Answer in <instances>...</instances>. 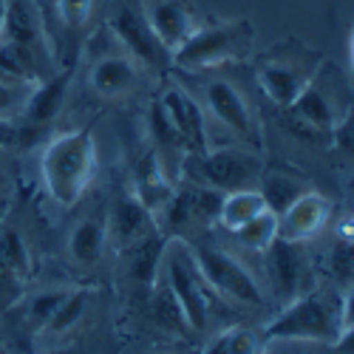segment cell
Masks as SVG:
<instances>
[{
    "mask_svg": "<svg viewBox=\"0 0 354 354\" xmlns=\"http://www.w3.org/2000/svg\"><path fill=\"white\" fill-rule=\"evenodd\" d=\"M348 301L326 292H301L263 329L275 343H337L348 340Z\"/></svg>",
    "mask_w": 354,
    "mask_h": 354,
    "instance_id": "6da1fadb",
    "label": "cell"
},
{
    "mask_svg": "<svg viewBox=\"0 0 354 354\" xmlns=\"http://www.w3.org/2000/svg\"><path fill=\"white\" fill-rule=\"evenodd\" d=\"M97 173V142L91 131H66L54 136L40 156V176L46 193L71 210L91 187Z\"/></svg>",
    "mask_w": 354,
    "mask_h": 354,
    "instance_id": "7a4b0ae2",
    "label": "cell"
},
{
    "mask_svg": "<svg viewBox=\"0 0 354 354\" xmlns=\"http://www.w3.org/2000/svg\"><path fill=\"white\" fill-rule=\"evenodd\" d=\"M255 43L252 20L235 17V20H218L210 26H201L173 51L170 66L182 71H207L216 66L241 63L250 57Z\"/></svg>",
    "mask_w": 354,
    "mask_h": 354,
    "instance_id": "3957f363",
    "label": "cell"
},
{
    "mask_svg": "<svg viewBox=\"0 0 354 354\" xmlns=\"http://www.w3.org/2000/svg\"><path fill=\"white\" fill-rule=\"evenodd\" d=\"M159 275L173 289L176 301L182 304L190 329L204 332L207 317H210V306H213V289L204 281L198 263L193 258V250L185 241H167Z\"/></svg>",
    "mask_w": 354,
    "mask_h": 354,
    "instance_id": "277c9868",
    "label": "cell"
},
{
    "mask_svg": "<svg viewBox=\"0 0 354 354\" xmlns=\"http://www.w3.org/2000/svg\"><path fill=\"white\" fill-rule=\"evenodd\" d=\"M111 32L128 51V57L136 66H145L151 71L170 68V51L159 43L153 35L147 15L133 0H116L111 9Z\"/></svg>",
    "mask_w": 354,
    "mask_h": 354,
    "instance_id": "5b68a950",
    "label": "cell"
},
{
    "mask_svg": "<svg viewBox=\"0 0 354 354\" xmlns=\"http://www.w3.org/2000/svg\"><path fill=\"white\" fill-rule=\"evenodd\" d=\"M193 258L198 263V270L207 281V286L216 295H224L230 301H239L247 306H261L263 304V289L255 281V275L244 267V263L216 247H196Z\"/></svg>",
    "mask_w": 354,
    "mask_h": 354,
    "instance_id": "8992f818",
    "label": "cell"
},
{
    "mask_svg": "<svg viewBox=\"0 0 354 354\" xmlns=\"http://www.w3.org/2000/svg\"><path fill=\"white\" fill-rule=\"evenodd\" d=\"M190 159L198 167L201 185H207L218 193H232V190H247L261 182V159L244 147H218V151H204V153H190Z\"/></svg>",
    "mask_w": 354,
    "mask_h": 354,
    "instance_id": "52a82bcc",
    "label": "cell"
},
{
    "mask_svg": "<svg viewBox=\"0 0 354 354\" xmlns=\"http://www.w3.org/2000/svg\"><path fill=\"white\" fill-rule=\"evenodd\" d=\"M224 193L207 187V185H190L182 190H173L167 204L159 210L156 218H162V227L170 235H182L196 227H213L218 224Z\"/></svg>",
    "mask_w": 354,
    "mask_h": 354,
    "instance_id": "ba28073f",
    "label": "cell"
},
{
    "mask_svg": "<svg viewBox=\"0 0 354 354\" xmlns=\"http://www.w3.org/2000/svg\"><path fill=\"white\" fill-rule=\"evenodd\" d=\"M329 218H332V201L317 190H306L278 216V239L292 244L312 241L323 232Z\"/></svg>",
    "mask_w": 354,
    "mask_h": 354,
    "instance_id": "9c48e42d",
    "label": "cell"
},
{
    "mask_svg": "<svg viewBox=\"0 0 354 354\" xmlns=\"http://www.w3.org/2000/svg\"><path fill=\"white\" fill-rule=\"evenodd\" d=\"M263 267H267V278H270L272 292L281 301H292L304 292L306 261H304L301 244L275 239L267 250H263Z\"/></svg>",
    "mask_w": 354,
    "mask_h": 354,
    "instance_id": "30bf717a",
    "label": "cell"
},
{
    "mask_svg": "<svg viewBox=\"0 0 354 354\" xmlns=\"http://www.w3.org/2000/svg\"><path fill=\"white\" fill-rule=\"evenodd\" d=\"M162 108L173 120L176 131H179L187 153H204L207 151V125H204V111L196 97H190L182 85H170L159 97Z\"/></svg>",
    "mask_w": 354,
    "mask_h": 354,
    "instance_id": "8fae6325",
    "label": "cell"
},
{
    "mask_svg": "<svg viewBox=\"0 0 354 354\" xmlns=\"http://www.w3.org/2000/svg\"><path fill=\"white\" fill-rule=\"evenodd\" d=\"M204 105H207V111L235 136L250 139V142L258 136V128H255V120H252L247 102L227 80H210L204 85Z\"/></svg>",
    "mask_w": 354,
    "mask_h": 354,
    "instance_id": "7c38bea8",
    "label": "cell"
},
{
    "mask_svg": "<svg viewBox=\"0 0 354 354\" xmlns=\"http://www.w3.org/2000/svg\"><path fill=\"white\" fill-rule=\"evenodd\" d=\"M105 230H108V241H113L120 250H131L151 232H156V216L133 196H125L113 204Z\"/></svg>",
    "mask_w": 354,
    "mask_h": 354,
    "instance_id": "4fadbf2b",
    "label": "cell"
},
{
    "mask_svg": "<svg viewBox=\"0 0 354 354\" xmlns=\"http://www.w3.org/2000/svg\"><path fill=\"white\" fill-rule=\"evenodd\" d=\"M145 15L153 28V35L159 37V43L170 51V57L198 28L187 0H156Z\"/></svg>",
    "mask_w": 354,
    "mask_h": 354,
    "instance_id": "5bb4252c",
    "label": "cell"
},
{
    "mask_svg": "<svg viewBox=\"0 0 354 354\" xmlns=\"http://www.w3.org/2000/svg\"><path fill=\"white\" fill-rule=\"evenodd\" d=\"M173 190L176 187L170 185V176L165 173V165L156 151L136 159L133 165V198L136 201H142L153 216H159V210L167 204Z\"/></svg>",
    "mask_w": 354,
    "mask_h": 354,
    "instance_id": "9a60e30c",
    "label": "cell"
},
{
    "mask_svg": "<svg viewBox=\"0 0 354 354\" xmlns=\"http://www.w3.org/2000/svg\"><path fill=\"white\" fill-rule=\"evenodd\" d=\"M68 80H71V71H54L51 77L40 80L32 91H28L26 102H23V120L35 122V125H43L48 120H54L60 113L63 102H66V94H68Z\"/></svg>",
    "mask_w": 354,
    "mask_h": 354,
    "instance_id": "2e32d148",
    "label": "cell"
},
{
    "mask_svg": "<svg viewBox=\"0 0 354 354\" xmlns=\"http://www.w3.org/2000/svg\"><path fill=\"white\" fill-rule=\"evenodd\" d=\"M136 80H139V66L125 54L102 57V60L91 68V88L105 100L125 97L136 85Z\"/></svg>",
    "mask_w": 354,
    "mask_h": 354,
    "instance_id": "e0dca14e",
    "label": "cell"
},
{
    "mask_svg": "<svg viewBox=\"0 0 354 354\" xmlns=\"http://www.w3.org/2000/svg\"><path fill=\"white\" fill-rule=\"evenodd\" d=\"M258 85L278 108H289L292 100L298 97L309 80L301 74V68L286 66V63H263L258 68Z\"/></svg>",
    "mask_w": 354,
    "mask_h": 354,
    "instance_id": "ac0fdd59",
    "label": "cell"
},
{
    "mask_svg": "<svg viewBox=\"0 0 354 354\" xmlns=\"http://www.w3.org/2000/svg\"><path fill=\"white\" fill-rule=\"evenodd\" d=\"M263 210H267V201H263L258 187L224 193L221 210H218V227H224L227 232H239L244 224H250Z\"/></svg>",
    "mask_w": 354,
    "mask_h": 354,
    "instance_id": "d6986e66",
    "label": "cell"
},
{
    "mask_svg": "<svg viewBox=\"0 0 354 354\" xmlns=\"http://www.w3.org/2000/svg\"><path fill=\"white\" fill-rule=\"evenodd\" d=\"M105 247H108V230L97 218L80 221L71 232V239H68V252L77 263H82V267H94V263H100V258L105 255Z\"/></svg>",
    "mask_w": 354,
    "mask_h": 354,
    "instance_id": "ffe728a7",
    "label": "cell"
},
{
    "mask_svg": "<svg viewBox=\"0 0 354 354\" xmlns=\"http://www.w3.org/2000/svg\"><path fill=\"white\" fill-rule=\"evenodd\" d=\"M153 295H151V317L156 320V326H162L165 332L170 335H190V323H187V315L182 309V304L176 301L173 289L165 283V278L159 275L153 283Z\"/></svg>",
    "mask_w": 354,
    "mask_h": 354,
    "instance_id": "44dd1931",
    "label": "cell"
},
{
    "mask_svg": "<svg viewBox=\"0 0 354 354\" xmlns=\"http://www.w3.org/2000/svg\"><path fill=\"white\" fill-rule=\"evenodd\" d=\"M165 247H167V239H165V235H159V230H156V232H151L147 239H142L139 244H133L128 250V267H131V275L139 283L151 286L159 278Z\"/></svg>",
    "mask_w": 354,
    "mask_h": 354,
    "instance_id": "7402d4cb",
    "label": "cell"
},
{
    "mask_svg": "<svg viewBox=\"0 0 354 354\" xmlns=\"http://www.w3.org/2000/svg\"><path fill=\"white\" fill-rule=\"evenodd\" d=\"M258 190H261L263 201H267V210L281 216L295 198H301L312 187L304 179H298V176H289V173H261Z\"/></svg>",
    "mask_w": 354,
    "mask_h": 354,
    "instance_id": "603a6c76",
    "label": "cell"
},
{
    "mask_svg": "<svg viewBox=\"0 0 354 354\" xmlns=\"http://www.w3.org/2000/svg\"><path fill=\"white\" fill-rule=\"evenodd\" d=\"M147 133H151L153 145L159 147L162 153H176V151H179V153H187V147H185L179 131H176L173 120L167 116V111L162 108L159 100H156L151 108H147Z\"/></svg>",
    "mask_w": 354,
    "mask_h": 354,
    "instance_id": "cb8c5ba5",
    "label": "cell"
},
{
    "mask_svg": "<svg viewBox=\"0 0 354 354\" xmlns=\"http://www.w3.org/2000/svg\"><path fill=\"white\" fill-rule=\"evenodd\" d=\"M28 267H32V261H28V250L20 232L0 230V275H28Z\"/></svg>",
    "mask_w": 354,
    "mask_h": 354,
    "instance_id": "d4e9b609",
    "label": "cell"
},
{
    "mask_svg": "<svg viewBox=\"0 0 354 354\" xmlns=\"http://www.w3.org/2000/svg\"><path fill=\"white\" fill-rule=\"evenodd\" d=\"M255 351H261V340L244 326H230L218 332L204 348V354H255Z\"/></svg>",
    "mask_w": 354,
    "mask_h": 354,
    "instance_id": "484cf974",
    "label": "cell"
},
{
    "mask_svg": "<svg viewBox=\"0 0 354 354\" xmlns=\"http://www.w3.org/2000/svg\"><path fill=\"white\" fill-rule=\"evenodd\" d=\"M88 298H91V292H82V289H77V292H68V298H66V304L57 309V315L48 320V326L43 329V332H48V335H66L68 329H74L77 323L85 317V309H88Z\"/></svg>",
    "mask_w": 354,
    "mask_h": 354,
    "instance_id": "4316f807",
    "label": "cell"
},
{
    "mask_svg": "<svg viewBox=\"0 0 354 354\" xmlns=\"http://www.w3.org/2000/svg\"><path fill=\"white\" fill-rule=\"evenodd\" d=\"M235 235H239V239H241L250 250L263 252V250H267V247L278 239V216L270 213V210H263V213L255 216L250 224H244Z\"/></svg>",
    "mask_w": 354,
    "mask_h": 354,
    "instance_id": "83f0119b",
    "label": "cell"
},
{
    "mask_svg": "<svg viewBox=\"0 0 354 354\" xmlns=\"http://www.w3.org/2000/svg\"><path fill=\"white\" fill-rule=\"evenodd\" d=\"M94 12V0H54V15L57 23L71 28V32H80V28L88 26Z\"/></svg>",
    "mask_w": 354,
    "mask_h": 354,
    "instance_id": "f1b7e54d",
    "label": "cell"
},
{
    "mask_svg": "<svg viewBox=\"0 0 354 354\" xmlns=\"http://www.w3.org/2000/svg\"><path fill=\"white\" fill-rule=\"evenodd\" d=\"M66 298H68V292H66V289H48V292L35 295L32 306H28V317H32L35 326L46 329V326H48V320L57 315V309L66 304Z\"/></svg>",
    "mask_w": 354,
    "mask_h": 354,
    "instance_id": "f546056e",
    "label": "cell"
},
{
    "mask_svg": "<svg viewBox=\"0 0 354 354\" xmlns=\"http://www.w3.org/2000/svg\"><path fill=\"white\" fill-rule=\"evenodd\" d=\"M20 88H23V85H15V82L0 80V116H3V120H12L17 111H23V102H26L28 91L20 94Z\"/></svg>",
    "mask_w": 354,
    "mask_h": 354,
    "instance_id": "4dcf8cb0",
    "label": "cell"
},
{
    "mask_svg": "<svg viewBox=\"0 0 354 354\" xmlns=\"http://www.w3.org/2000/svg\"><path fill=\"white\" fill-rule=\"evenodd\" d=\"M332 272L348 283V278H351V250H348V241L340 250H335V255H332Z\"/></svg>",
    "mask_w": 354,
    "mask_h": 354,
    "instance_id": "1f68e13d",
    "label": "cell"
},
{
    "mask_svg": "<svg viewBox=\"0 0 354 354\" xmlns=\"http://www.w3.org/2000/svg\"><path fill=\"white\" fill-rule=\"evenodd\" d=\"M20 142V125L15 120H3L0 116V147H12Z\"/></svg>",
    "mask_w": 354,
    "mask_h": 354,
    "instance_id": "d6a6232c",
    "label": "cell"
},
{
    "mask_svg": "<svg viewBox=\"0 0 354 354\" xmlns=\"http://www.w3.org/2000/svg\"><path fill=\"white\" fill-rule=\"evenodd\" d=\"M3 15H6V0H0V26H3Z\"/></svg>",
    "mask_w": 354,
    "mask_h": 354,
    "instance_id": "836d02e7",
    "label": "cell"
},
{
    "mask_svg": "<svg viewBox=\"0 0 354 354\" xmlns=\"http://www.w3.org/2000/svg\"><path fill=\"white\" fill-rule=\"evenodd\" d=\"M255 354H267V351H263V348H261V351H255Z\"/></svg>",
    "mask_w": 354,
    "mask_h": 354,
    "instance_id": "e575fe53",
    "label": "cell"
},
{
    "mask_svg": "<svg viewBox=\"0 0 354 354\" xmlns=\"http://www.w3.org/2000/svg\"><path fill=\"white\" fill-rule=\"evenodd\" d=\"M0 185H3V176H0Z\"/></svg>",
    "mask_w": 354,
    "mask_h": 354,
    "instance_id": "d590c367",
    "label": "cell"
},
{
    "mask_svg": "<svg viewBox=\"0 0 354 354\" xmlns=\"http://www.w3.org/2000/svg\"><path fill=\"white\" fill-rule=\"evenodd\" d=\"M286 354H295V351H286Z\"/></svg>",
    "mask_w": 354,
    "mask_h": 354,
    "instance_id": "8d00e7d4",
    "label": "cell"
}]
</instances>
